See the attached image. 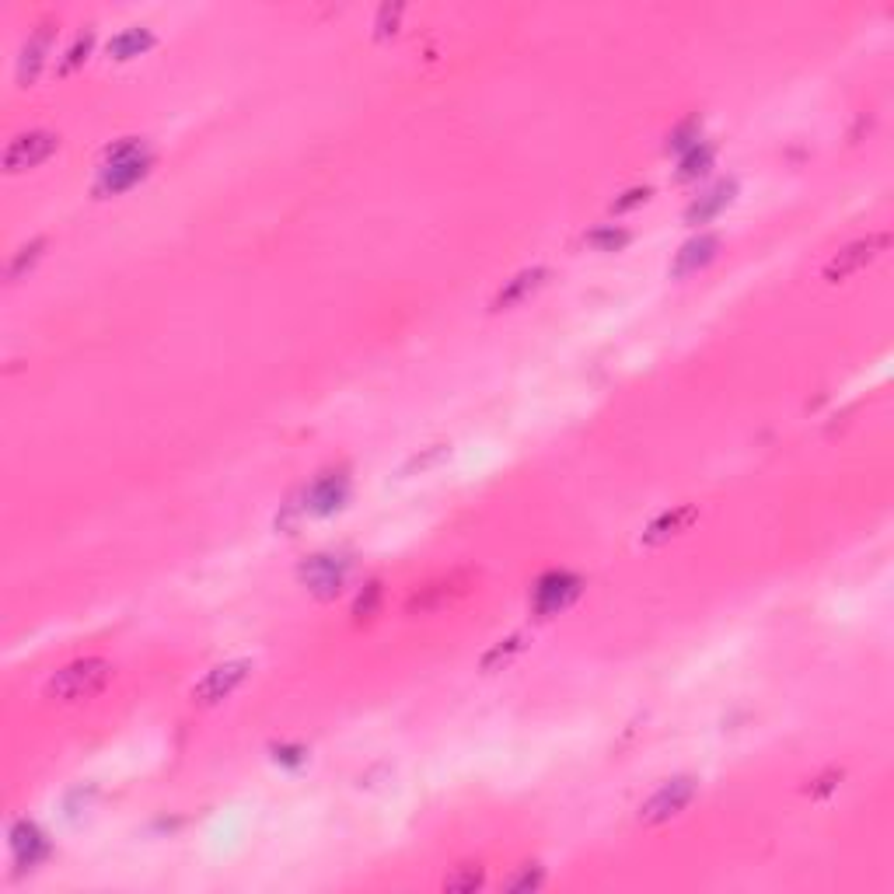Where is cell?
<instances>
[{"label":"cell","mask_w":894,"mask_h":894,"mask_svg":"<svg viewBox=\"0 0 894 894\" xmlns=\"http://www.w3.org/2000/svg\"><path fill=\"white\" fill-rule=\"evenodd\" d=\"M465 584H468V577H451V580L427 584L420 594L409 598V615H427V612H437V608L451 605L458 594H465Z\"/></svg>","instance_id":"cell-15"},{"label":"cell","mask_w":894,"mask_h":894,"mask_svg":"<svg viewBox=\"0 0 894 894\" xmlns=\"http://www.w3.org/2000/svg\"><path fill=\"white\" fill-rule=\"evenodd\" d=\"M346 573H350V559L322 552V556L304 559L301 570H297V577H301V584L308 587L315 598H336V594L343 591V584H346Z\"/></svg>","instance_id":"cell-7"},{"label":"cell","mask_w":894,"mask_h":894,"mask_svg":"<svg viewBox=\"0 0 894 894\" xmlns=\"http://www.w3.org/2000/svg\"><path fill=\"white\" fill-rule=\"evenodd\" d=\"M521 650H524V636H507V640H500L496 647H489L486 654H482V661H479L482 674H496V671L510 668Z\"/></svg>","instance_id":"cell-19"},{"label":"cell","mask_w":894,"mask_h":894,"mask_svg":"<svg viewBox=\"0 0 894 894\" xmlns=\"http://www.w3.org/2000/svg\"><path fill=\"white\" fill-rule=\"evenodd\" d=\"M734 193H737V182H720V186H713V189H709V193H702L699 200H695L692 207L685 210V221H688V224H706V221H713V217L720 214V210H727V207H730Z\"/></svg>","instance_id":"cell-16"},{"label":"cell","mask_w":894,"mask_h":894,"mask_svg":"<svg viewBox=\"0 0 894 894\" xmlns=\"http://www.w3.org/2000/svg\"><path fill=\"white\" fill-rule=\"evenodd\" d=\"M699 133H702L699 119H685V123H681L678 130H674L671 137H668V151H674V154L692 151V147L699 144Z\"/></svg>","instance_id":"cell-25"},{"label":"cell","mask_w":894,"mask_h":894,"mask_svg":"<svg viewBox=\"0 0 894 894\" xmlns=\"http://www.w3.org/2000/svg\"><path fill=\"white\" fill-rule=\"evenodd\" d=\"M49 42H53V21H42L39 32L28 35L25 49H21V60H18V84H35V77L42 74V63H46L49 53Z\"/></svg>","instance_id":"cell-14"},{"label":"cell","mask_w":894,"mask_h":894,"mask_svg":"<svg viewBox=\"0 0 894 894\" xmlns=\"http://www.w3.org/2000/svg\"><path fill=\"white\" fill-rule=\"evenodd\" d=\"M60 147V137L49 130H32V133H21L7 144L4 151V172L7 175H21L28 168H39L42 161H49Z\"/></svg>","instance_id":"cell-6"},{"label":"cell","mask_w":894,"mask_h":894,"mask_svg":"<svg viewBox=\"0 0 894 894\" xmlns=\"http://www.w3.org/2000/svg\"><path fill=\"white\" fill-rule=\"evenodd\" d=\"M151 46H154V32H151V28L130 25L126 32H119L116 39L109 42V56H112V60H119V63H126V60H133V56L147 53Z\"/></svg>","instance_id":"cell-17"},{"label":"cell","mask_w":894,"mask_h":894,"mask_svg":"<svg viewBox=\"0 0 894 894\" xmlns=\"http://www.w3.org/2000/svg\"><path fill=\"white\" fill-rule=\"evenodd\" d=\"M629 241H633V234L622 231V227H615V224L598 227V231L587 234V245L598 248V252H622V248H626Z\"/></svg>","instance_id":"cell-21"},{"label":"cell","mask_w":894,"mask_h":894,"mask_svg":"<svg viewBox=\"0 0 894 894\" xmlns=\"http://www.w3.org/2000/svg\"><path fill=\"white\" fill-rule=\"evenodd\" d=\"M151 168H154V154L147 151L144 140L123 137L119 144L105 147L102 168H98V179H95V196L105 200V196L126 193V189H133L140 179H147Z\"/></svg>","instance_id":"cell-1"},{"label":"cell","mask_w":894,"mask_h":894,"mask_svg":"<svg viewBox=\"0 0 894 894\" xmlns=\"http://www.w3.org/2000/svg\"><path fill=\"white\" fill-rule=\"evenodd\" d=\"M584 591V580L577 573H563V570H552L545 577L535 580V591H531V612L538 619H552V615L566 612L573 601L580 598Z\"/></svg>","instance_id":"cell-3"},{"label":"cell","mask_w":894,"mask_h":894,"mask_svg":"<svg viewBox=\"0 0 894 894\" xmlns=\"http://www.w3.org/2000/svg\"><path fill=\"white\" fill-rule=\"evenodd\" d=\"M248 674H252V661L217 664V668L193 688V702H196V706H217V702H224L227 695H231L234 688H238L241 681L248 678Z\"/></svg>","instance_id":"cell-9"},{"label":"cell","mask_w":894,"mask_h":894,"mask_svg":"<svg viewBox=\"0 0 894 894\" xmlns=\"http://www.w3.org/2000/svg\"><path fill=\"white\" fill-rule=\"evenodd\" d=\"M647 200H650V189L647 186H643V189H629L626 200H615L612 203V214H626V210L640 207V203H647Z\"/></svg>","instance_id":"cell-29"},{"label":"cell","mask_w":894,"mask_h":894,"mask_svg":"<svg viewBox=\"0 0 894 894\" xmlns=\"http://www.w3.org/2000/svg\"><path fill=\"white\" fill-rule=\"evenodd\" d=\"M695 793H699V783H695L692 776H674V779H668L661 790H654L647 800H643L640 821H643V825H664V821L678 818V814L695 800Z\"/></svg>","instance_id":"cell-4"},{"label":"cell","mask_w":894,"mask_h":894,"mask_svg":"<svg viewBox=\"0 0 894 894\" xmlns=\"http://www.w3.org/2000/svg\"><path fill=\"white\" fill-rule=\"evenodd\" d=\"M482 881H486V874H482L479 863H461L451 877H444V891H475L482 888Z\"/></svg>","instance_id":"cell-24"},{"label":"cell","mask_w":894,"mask_h":894,"mask_svg":"<svg viewBox=\"0 0 894 894\" xmlns=\"http://www.w3.org/2000/svg\"><path fill=\"white\" fill-rule=\"evenodd\" d=\"M112 678V664L102 661V657H84V661H74L67 668H60L53 678L46 681V699L53 702H84V699H95Z\"/></svg>","instance_id":"cell-2"},{"label":"cell","mask_w":894,"mask_h":894,"mask_svg":"<svg viewBox=\"0 0 894 894\" xmlns=\"http://www.w3.org/2000/svg\"><path fill=\"white\" fill-rule=\"evenodd\" d=\"M542 881H545L542 867H538V863H531V867H524L517 877H510L507 888L510 891H535V888H542Z\"/></svg>","instance_id":"cell-27"},{"label":"cell","mask_w":894,"mask_h":894,"mask_svg":"<svg viewBox=\"0 0 894 894\" xmlns=\"http://www.w3.org/2000/svg\"><path fill=\"white\" fill-rule=\"evenodd\" d=\"M402 14H406V7H402V4H381L378 7V18H374V35H378V39H388V35H395V32H399Z\"/></svg>","instance_id":"cell-26"},{"label":"cell","mask_w":894,"mask_h":894,"mask_svg":"<svg viewBox=\"0 0 894 894\" xmlns=\"http://www.w3.org/2000/svg\"><path fill=\"white\" fill-rule=\"evenodd\" d=\"M42 248H46V238H32L25 248H18V255H14L11 266H7V283H18L21 276H25V269H32L35 262H39Z\"/></svg>","instance_id":"cell-22"},{"label":"cell","mask_w":894,"mask_h":894,"mask_svg":"<svg viewBox=\"0 0 894 894\" xmlns=\"http://www.w3.org/2000/svg\"><path fill=\"white\" fill-rule=\"evenodd\" d=\"M713 158H716V147L706 144V140H699V144L692 147V151L681 154V165H678V182H695L702 179V175L713 168Z\"/></svg>","instance_id":"cell-18"},{"label":"cell","mask_w":894,"mask_h":894,"mask_svg":"<svg viewBox=\"0 0 894 894\" xmlns=\"http://www.w3.org/2000/svg\"><path fill=\"white\" fill-rule=\"evenodd\" d=\"M839 779H842V772H821L818 779H814L811 786H807V793H811V797H828V793L835 790V786H839Z\"/></svg>","instance_id":"cell-28"},{"label":"cell","mask_w":894,"mask_h":894,"mask_svg":"<svg viewBox=\"0 0 894 894\" xmlns=\"http://www.w3.org/2000/svg\"><path fill=\"white\" fill-rule=\"evenodd\" d=\"M444 454H447V444H434L427 454H423V458H413V465H409L406 472H416V468H420V472H423V468H430L437 458H444Z\"/></svg>","instance_id":"cell-30"},{"label":"cell","mask_w":894,"mask_h":894,"mask_svg":"<svg viewBox=\"0 0 894 894\" xmlns=\"http://www.w3.org/2000/svg\"><path fill=\"white\" fill-rule=\"evenodd\" d=\"M381 598H385V587H381V580H371V584L357 594V601H353V622H357V626L374 622V615L381 612Z\"/></svg>","instance_id":"cell-20"},{"label":"cell","mask_w":894,"mask_h":894,"mask_svg":"<svg viewBox=\"0 0 894 894\" xmlns=\"http://www.w3.org/2000/svg\"><path fill=\"white\" fill-rule=\"evenodd\" d=\"M891 245V234L881 231V234H867V238L853 241V245H846L842 252H835L832 259H828L825 266V280L828 283H842L849 280V276L863 273V269L870 266V262H877L884 252H888Z\"/></svg>","instance_id":"cell-5"},{"label":"cell","mask_w":894,"mask_h":894,"mask_svg":"<svg viewBox=\"0 0 894 894\" xmlns=\"http://www.w3.org/2000/svg\"><path fill=\"white\" fill-rule=\"evenodd\" d=\"M545 276H549V269H545V266L521 269V273L510 276V280L503 283L500 294L493 297V304H489V308H493V311H510V308H514V304L528 301V297L535 294V290L545 283Z\"/></svg>","instance_id":"cell-13"},{"label":"cell","mask_w":894,"mask_h":894,"mask_svg":"<svg viewBox=\"0 0 894 894\" xmlns=\"http://www.w3.org/2000/svg\"><path fill=\"white\" fill-rule=\"evenodd\" d=\"M304 755H308V751L297 748V744H283V748H276V762H283V765H301Z\"/></svg>","instance_id":"cell-31"},{"label":"cell","mask_w":894,"mask_h":894,"mask_svg":"<svg viewBox=\"0 0 894 894\" xmlns=\"http://www.w3.org/2000/svg\"><path fill=\"white\" fill-rule=\"evenodd\" d=\"M346 500H350V475L325 472L311 482V489H304L301 510L311 517H329V514H336V510H343Z\"/></svg>","instance_id":"cell-8"},{"label":"cell","mask_w":894,"mask_h":894,"mask_svg":"<svg viewBox=\"0 0 894 894\" xmlns=\"http://www.w3.org/2000/svg\"><path fill=\"white\" fill-rule=\"evenodd\" d=\"M716 252H720V238H716V234H699V238L685 241L671 262V276L681 280V276L699 273V269H706L709 262L716 259Z\"/></svg>","instance_id":"cell-12"},{"label":"cell","mask_w":894,"mask_h":894,"mask_svg":"<svg viewBox=\"0 0 894 894\" xmlns=\"http://www.w3.org/2000/svg\"><path fill=\"white\" fill-rule=\"evenodd\" d=\"M91 46H95V32H84V35H77V42H74V46H70L67 53H63V60H60V67H56V74H60V77H70V74H74V70L81 67L84 60H88Z\"/></svg>","instance_id":"cell-23"},{"label":"cell","mask_w":894,"mask_h":894,"mask_svg":"<svg viewBox=\"0 0 894 894\" xmlns=\"http://www.w3.org/2000/svg\"><path fill=\"white\" fill-rule=\"evenodd\" d=\"M695 521H699V507H692V503H681V507L664 510L661 517H654V521L647 524V531H643L640 542L647 545V549H654V545H664V542H671L674 535L688 531Z\"/></svg>","instance_id":"cell-11"},{"label":"cell","mask_w":894,"mask_h":894,"mask_svg":"<svg viewBox=\"0 0 894 894\" xmlns=\"http://www.w3.org/2000/svg\"><path fill=\"white\" fill-rule=\"evenodd\" d=\"M11 856L18 867H39L42 860L49 856V839L42 835L39 825L32 821H14L11 828Z\"/></svg>","instance_id":"cell-10"}]
</instances>
